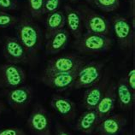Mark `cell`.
Segmentation results:
<instances>
[{
  "label": "cell",
  "mask_w": 135,
  "mask_h": 135,
  "mask_svg": "<svg viewBox=\"0 0 135 135\" xmlns=\"http://www.w3.org/2000/svg\"><path fill=\"white\" fill-rule=\"evenodd\" d=\"M16 31L17 38L26 50L28 58L33 59L43 44V33L40 27L30 15L25 14L18 19Z\"/></svg>",
  "instance_id": "1"
},
{
  "label": "cell",
  "mask_w": 135,
  "mask_h": 135,
  "mask_svg": "<svg viewBox=\"0 0 135 135\" xmlns=\"http://www.w3.org/2000/svg\"><path fill=\"white\" fill-rule=\"evenodd\" d=\"M112 40L109 36L86 33L74 40V47L78 52L85 55H96L107 52L111 49Z\"/></svg>",
  "instance_id": "2"
},
{
  "label": "cell",
  "mask_w": 135,
  "mask_h": 135,
  "mask_svg": "<svg viewBox=\"0 0 135 135\" xmlns=\"http://www.w3.org/2000/svg\"><path fill=\"white\" fill-rule=\"evenodd\" d=\"M78 9L82 16L83 25L86 29V33L109 36L110 33V23L104 16L86 5L78 6Z\"/></svg>",
  "instance_id": "3"
},
{
  "label": "cell",
  "mask_w": 135,
  "mask_h": 135,
  "mask_svg": "<svg viewBox=\"0 0 135 135\" xmlns=\"http://www.w3.org/2000/svg\"><path fill=\"white\" fill-rule=\"evenodd\" d=\"M86 64V58L76 55H62L49 60L44 73H68L80 70Z\"/></svg>",
  "instance_id": "4"
},
{
  "label": "cell",
  "mask_w": 135,
  "mask_h": 135,
  "mask_svg": "<svg viewBox=\"0 0 135 135\" xmlns=\"http://www.w3.org/2000/svg\"><path fill=\"white\" fill-rule=\"evenodd\" d=\"M111 27L119 46L122 50L133 48L134 42V27L126 17L115 15L111 18Z\"/></svg>",
  "instance_id": "5"
},
{
  "label": "cell",
  "mask_w": 135,
  "mask_h": 135,
  "mask_svg": "<svg viewBox=\"0 0 135 135\" xmlns=\"http://www.w3.org/2000/svg\"><path fill=\"white\" fill-rule=\"evenodd\" d=\"M104 63L91 62L86 63L78 71L71 89H81L93 86L102 78Z\"/></svg>",
  "instance_id": "6"
},
{
  "label": "cell",
  "mask_w": 135,
  "mask_h": 135,
  "mask_svg": "<svg viewBox=\"0 0 135 135\" xmlns=\"http://www.w3.org/2000/svg\"><path fill=\"white\" fill-rule=\"evenodd\" d=\"M51 118L41 104H36L27 120V126L33 135H51Z\"/></svg>",
  "instance_id": "7"
},
{
  "label": "cell",
  "mask_w": 135,
  "mask_h": 135,
  "mask_svg": "<svg viewBox=\"0 0 135 135\" xmlns=\"http://www.w3.org/2000/svg\"><path fill=\"white\" fill-rule=\"evenodd\" d=\"M26 72L15 63L6 62L0 65V86L6 89L23 86L26 82Z\"/></svg>",
  "instance_id": "8"
},
{
  "label": "cell",
  "mask_w": 135,
  "mask_h": 135,
  "mask_svg": "<svg viewBox=\"0 0 135 135\" xmlns=\"http://www.w3.org/2000/svg\"><path fill=\"white\" fill-rule=\"evenodd\" d=\"M3 56L7 62L26 63L28 62V56L26 50L17 37L8 36L5 38L3 43Z\"/></svg>",
  "instance_id": "9"
},
{
  "label": "cell",
  "mask_w": 135,
  "mask_h": 135,
  "mask_svg": "<svg viewBox=\"0 0 135 135\" xmlns=\"http://www.w3.org/2000/svg\"><path fill=\"white\" fill-rule=\"evenodd\" d=\"M127 122V118L122 115H109L99 122L95 133L98 135H120Z\"/></svg>",
  "instance_id": "10"
},
{
  "label": "cell",
  "mask_w": 135,
  "mask_h": 135,
  "mask_svg": "<svg viewBox=\"0 0 135 135\" xmlns=\"http://www.w3.org/2000/svg\"><path fill=\"white\" fill-rule=\"evenodd\" d=\"M78 71L68 73H54L45 74L41 76V80L47 86L56 90L58 91H63L68 89H71V86L75 80Z\"/></svg>",
  "instance_id": "11"
},
{
  "label": "cell",
  "mask_w": 135,
  "mask_h": 135,
  "mask_svg": "<svg viewBox=\"0 0 135 135\" xmlns=\"http://www.w3.org/2000/svg\"><path fill=\"white\" fill-rule=\"evenodd\" d=\"M109 76L104 75L96 84L85 91L82 98L83 106L86 109H95L108 87Z\"/></svg>",
  "instance_id": "12"
},
{
  "label": "cell",
  "mask_w": 135,
  "mask_h": 135,
  "mask_svg": "<svg viewBox=\"0 0 135 135\" xmlns=\"http://www.w3.org/2000/svg\"><path fill=\"white\" fill-rule=\"evenodd\" d=\"M8 104L14 109H25L33 99V89L27 86H21L9 89L6 95Z\"/></svg>",
  "instance_id": "13"
},
{
  "label": "cell",
  "mask_w": 135,
  "mask_h": 135,
  "mask_svg": "<svg viewBox=\"0 0 135 135\" xmlns=\"http://www.w3.org/2000/svg\"><path fill=\"white\" fill-rule=\"evenodd\" d=\"M63 12L66 17V24L68 31L73 35L74 40L79 38L83 34V20L81 14L78 8H74L69 4H66L63 9Z\"/></svg>",
  "instance_id": "14"
},
{
  "label": "cell",
  "mask_w": 135,
  "mask_h": 135,
  "mask_svg": "<svg viewBox=\"0 0 135 135\" xmlns=\"http://www.w3.org/2000/svg\"><path fill=\"white\" fill-rule=\"evenodd\" d=\"M51 108L61 118L70 120L76 115V105L70 99L61 95H53L51 100Z\"/></svg>",
  "instance_id": "15"
},
{
  "label": "cell",
  "mask_w": 135,
  "mask_h": 135,
  "mask_svg": "<svg viewBox=\"0 0 135 135\" xmlns=\"http://www.w3.org/2000/svg\"><path fill=\"white\" fill-rule=\"evenodd\" d=\"M115 92L120 109L125 111L131 110L134 104V92L127 85L126 77H122L115 84Z\"/></svg>",
  "instance_id": "16"
},
{
  "label": "cell",
  "mask_w": 135,
  "mask_h": 135,
  "mask_svg": "<svg viewBox=\"0 0 135 135\" xmlns=\"http://www.w3.org/2000/svg\"><path fill=\"white\" fill-rule=\"evenodd\" d=\"M116 104V92H115V83L111 82L108 86L107 89L101 100L99 101L95 110L97 111L99 118L101 120L104 117L111 115L112 111L115 109Z\"/></svg>",
  "instance_id": "17"
},
{
  "label": "cell",
  "mask_w": 135,
  "mask_h": 135,
  "mask_svg": "<svg viewBox=\"0 0 135 135\" xmlns=\"http://www.w3.org/2000/svg\"><path fill=\"white\" fill-rule=\"evenodd\" d=\"M101 120L95 109H86L80 115L75 124V129L81 133L91 135L95 132L98 124Z\"/></svg>",
  "instance_id": "18"
},
{
  "label": "cell",
  "mask_w": 135,
  "mask_h": 135,
  "mask_svg": "<svg viewBox=\"0 0 135 135\" xmlns=\"http://www.w3.org/2000/svg\"><path fill=\"white\" fill-rule=\"evenodd\" d=\"M70 33L66 28L56 32L45 41V51L47 54L54 55L66 48L70 40Z\"/></svg>",
  "instance_id": "19"
},
{
  "label": "cell",
  "mask_w": 135,
  "mask_h": 135,
  "mask_svg": "<svg viewBox=\"0 0 135 135\" xmlns=\"http://www.w3.org/2000/svg\"><path fill=\"white\" fill-rule=\"evenodd\" d=\"M66 17L65 14L62 10H56L55 12L47 14L45 20V40L56 33V32L65 28Z\"/></svg>",
  "instance_id": "20"
},
{
  "label": "cell",
  "mask_w": 135,
  "mask_h": 135,
  "mask_svg": "<svg viewBox=\"0 0 135 135\" xmlns=\"http://www.w3.org/2000/svg\"><path fill=\"white\" fill-rule=\"evenodd\" d=\"M120 0H92V4L104 12H112L118 9Z\"/></svg>",
  "instance_id": "21"
},
{
  "label": "cell",
  "mask_w": 135,
  "mask_h": 135,
  "mask_svg": "<svg viewBox=\"0 0 135 135\" xmlns=\"http://www.w3.org/2000/svg\"><path fill=\"white\" fill-rule=\"evenodd\" d=\"M27 5L33 19H38L44 15V0H27Z\"/></svg>",
  "instance_id": "22"
},
{
  "label": "cell",
  "mask_w": 135,
  "mask_h": 135,
  "mask_svg": "<svg viewBox=\"0 0 135 135\" xmlns=\"http://www.w3.org/2000/svg\"><path fill=\"white\" fill-rule=\"evenodd\" d=\"M18 22V18L15 16H12L6 11H0V28L6 29V28H12L16 27Z\"/></svg>",
  "instance_id": "23"
},
{
  "label": "cell",
  "mask_w": 135,
  "mask_h": 135,
  "mask_svg": "<svg viewBox=\"0 0 135 135\" xmlns=\"http://www.w3.org/2000/svg\"><path fill=\"white\" fill-rule=\"evenodd\" d=\"M61 0H44V15L58 10Z\"/></svg>",
  "instance_id": "24"
},
{
  "label": "cell",
  "mask_w": 135,
  "mask_h": 135,
  "mask_svg": "<svg viewBox=\"0 0 135 135\" xmlns=\"http://www.w3.org/2000/svg\"><path fill=\"white\" fill-rule=\"evenodd\" d=\"M18 8L17 0H0V10L2 11H13Z\"/></svg>",
  "instance_id": "25"
},
{
  "label": "cell",
  "mask_w": 135,
  "mask_h": 135,
  "mask_svg": "<svg viewBox=\"0 0 135 135\" xmlns=\"http://www.w3.org/2000/svg\"><path fill=\"white\" fill-rule=\"evenodd\" d=\"M0 135H27L25 132L16 127H4V128H0Z\"/></svg>",
  "instance_id": "26"
},
{
  "label": "cell",
  "mask_w": 135,
  "mask_h": 135,
  "mask_svg": "<svg viewBox=\"0 0 135 135\" xmlns=\"http://www.w3.org/2000/svg\"><path fill=\"white\" fill-rule=\"evenodd\" d=\"M126 80L130 89L134 92L135 91V69H134L129 71L128 74H127V77H126Z\"/></svg>",
  "instance_id": "27"
},
{
  "label": "cell",
  "mask_w": 135,
  "mask_h": 135,
  "mask_svg": "<svg viewBox=\"0 0 135 135\" xmlns=\"http://www.w3.org/2000/svg\"><path fill=\"white\" fill-rule=\"evenodd\" d=\"M54 135H73V134L71 133L64 126H62V124H60V123H57L55 128Z\"/></svg>",
  "instance_id": "28"
},
{
  "label": "cell",
  "mask_w": 135,
  "mask_h": 135,
  "mask_svg": "<svg viewBox=\"0 0 135 135\" xmlns=\"http://www.w3.org/2000/svg\"><path fill=\"white\" fill-rule=\"evenodd\" d=\"M5 109V105L2 102V101H0V114H2V112L3 111V109Z\"/></svg>",
  "instance_id": "29"
},
{
  "label": "cell",
  "mask_w": 135,
  "mask_h": 135,
  "mask_svg": "<svg viewBox=\"0 0 135 135\" xmlns=\"http://www.w3.org/2000/svg\"><path fill=\"white\" fill-rule=\"evenodd\" d=\"M85 1H86L87 3H91V4H92V0H85Z\"/></svg>",
  "instance_id": "30"
},
{
  "label": "cell",
  "mask_w": 135,
  "mask_h": 135,
  "mask_svg": "<svg viewBox=\"0 0 135 135\" xmlns=\"http://www.w3.org/2000/svg\"><path fill=\"white\" fill-rule=\"evenodd\" d=\"M69 1H70L71 3H75V2L78 1V0H69Z\"/></svg>",
  "instance_id": "31"
},
{
  "label": "cell",
  "mask_w": 135,
  "mask_h": 135,
  "mask_svg": "<svg viewBox=\"0 0 135 135\" xmlns=\"http://www.w3.org/2000/svg\"><path fill=\"white\" fill-rule=\"evenodd\" d=\"M126 135H132V134H131V133H128V134H126Z\"/></svg>",
  "instance_id": "32"
},
{
  "label": "cell",
  "mask_w": 135,
  "mask_h": 135,
  "mask_svg": "<svg viewBox=\"0 0 135 135\" xmlns=\"http://www.w3.org/2000/svg\"><path fill=\"white\" fill-rule=\"evenodd\" d=\"M0 11H1V10H0Z\"/></svg>",
  "instance_id": "33"
}]
</instances>
